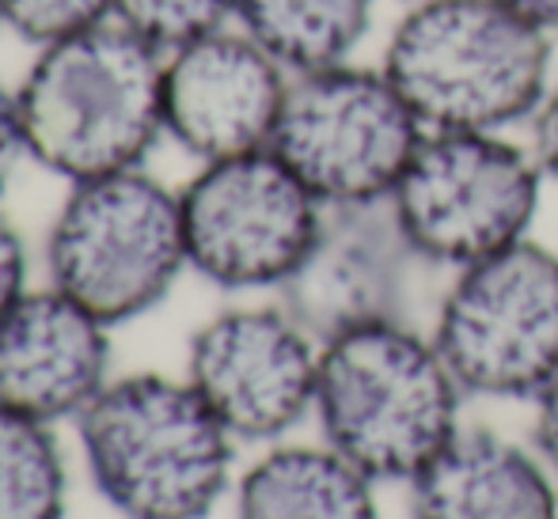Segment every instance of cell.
Masks as SVG:
<instances>
[{"mask_svg": "<svg viewBox=\"0 0 558 519\" xmlns=\"http://www.w3.org/2000/svg\"><path fill=\"white\" fill-rule=\"evenodd\" d=\"M380 69L426 133H506L551 88V35L501 0H411Z\"/></svg>", "mask_w": 558, "mask_h": 519, "instance_id": "6da1fadb", "label": "cell"}, {"mask_svg": "<svg viewBox=\"0 0 558 519\" xmlns=\"http://www.w3.org/2000/svg\"><path fill=\"white\" fill-rule=\"evenodd\" d=\"M460 395L437 342L403 319L319 345V429L373 482H414L460 432Z\"/></svg>", "mask_w": 558, "mask_h": 519, "instance_id": "7a4b0ae2", "label": "cell"}, {"mask_svg": "<svg viewBox=\"0 0 558 519\" xmlns=\"http://www.w3.org/2000/svg\"><path fill=\"white\" fill-rule=\"evenodd\" d=\"M27 156L69 183L133 171L163 133V53L122 23L43 46L15 91Z\"/></svg>", "mask_w": 558, "mask_h": 519, "instance_id": "3957f363", "label": "cell"}, {"mask_svg": "<svg viewBox=\"0 0 558 519\" xmlns=\"http://www.w3.org/2000/svg\"><path fill=\"white\" fill-rule=\"evenodd\" d=\"M99 493L125 519H206L232 467V432L191 383L125 375L81 413Z\"/></svg>", "mask_w": 558, "mask_h": 519, "instance_id": "277c9868", "label": "cell"}, {"mask_svg": "<svg viewBox=\"0 0 558 519\" xmlns=\"http://www.w3.org/2000/svg\"><path fill=\"white\" fill-rule=\"evenodd\" d=\"M46 258L53 288L99 322L118 326L137 319L191 265L179 194L137 168L73 183L53 220Z\"/></svg>", "mask_w": 558, "mask_h": 519, "instance_id": "5b68a950", "label": "cell"}, {"mask_svg": "<svg viewBox=\"0 0 558 519\" xmlns=\"http://www.w3.org/2000/svg\"><path fill=\"white\" fill-rule=\"evenodd\" d=\"M426 125L384 69L342 61L289 81L270 152L324 206L388 201Z\"/></svg>", "mask_w": 558, "mask_h": 519, "instance_id": "8992f818", "label": "cell"}, {"mask_svg": "<svg viewBox=\"0 0 558 519\" xmlns=\"http://www.w3.org/2000/svg\"><path fill=\"white\" fill-rule=\"evenodd\" d=\"M544 171L506 133H426L388 206L414 258L475 265L529 239Z\"/></svg>", "mask_w": 558, "mask_h": 519, "instance_id": "52a82bcc", "label": "cell"}, {"mask_svg": "<svg viewBox=\"0 0 558 519\" xmlns=\"http://www.w3.org/2000/svg\"><path fill=\"white\" fill-rule=\"evenodd\" d=\"M434 342L463 395L536 398L558 375V258L524 239L463 265Z\"/></svg>", "mask_w": 558, "mask_h": 519, "instance_id": "ba28073f", "label": "cell"}, {"mask_svg": "<svg viewBox=\"0 0 558 519\" xmlns=\"http://www.w3.org/2000/svg\"><path fill=\"white\" fill-rule=\"evenodd\" d=\"M179 206L186 262L221 288H281L308 258L327 212L270 148L206 163Z\"/></svg>", "mask_w": 558, "mask_h": 519, "instance_id": "9c48e42d", "label": "cell"}, {"mask_svg": "<svg viewBox=\"0 0 558 519\" xmlns=\"http://www.w3.org/2000/svg\"><path fill=\"white\" fill-rule=\"evenodd\" d=\"M319 342L286 308H240L191 342V383L240 440H274L316 410Z\"/></svg>", "mask_w": 558, "mask_h": 519, "instance_id": "30bf717a", "label": "cell"}, {"mask_svg": "<svg viewBox=\"0 0 558 519\" xmlns=\"http://www.w3.org/2000/svg\"><path fill=\"white\" fill-rule=\"evenodd\" d=\"M289 73L247 35L217 30L163 58V129L202 163L270 148Z\"/></svg>", "mask_w": 558, "mask_h": 519, "instance_id": "8fae6325", "label": "cell"}, {"mask_svg": "<svg viewBox=\"0 0 558 519\" xmlns=\"http://www.w3.org/2000/svg\"><path fill=\"white\" fill-rule=\"evenodd\" d=\"M411 258L388 201L327 206L308 258L281 285L286 311L319 345L345 330L399 319Z\"/></svg>", "mask_w": 558, "mask_h": 519, "instance_id": "7c38bea8", "label": "cell"}, {"mask_svg": "<svg viewBox=\"0 0 558 519\" xmlns=\"http://www.w3.org/2000/svg\"><path fill=\"white\" fill-rule=\"evenodd\" d=\"M107 322L61 288L27 293L0 319V406L35 421L84 413L107 387Z\"/></svg>", "mask_w": 558, "mask_h": 519, "instance_id": "4fadbf2b", "label": "cell"}, {"mask_svg": "<svg viewBox=\"0 0 558 519\" xmlns=\"http://www.w3.org/2000/svg\"><path fill=\"white\" fill-rule=\"evenodd\" d=\"M414 519H558L547 470L513 440L456 432L411 482Z\"/></svg>", "mask_w": 558, "mask_h": 519, "instance_id": "5bb4252c", "label": "cell"}, {"mask_svg": "<svg viewBox=\"0 0 558 519\" xmlns=\"http://www.w3.org/2000/svg\"><path fill=\"white\" fill-rule=\"evenodd\" d=\"M240 519H380L373 478L335 447H278L243 474Z\"/></svg>", "mask_w": 558, "mask_h": 519, "instance_id": "9a60e30c", "label": "cell"}, {"mask_svg": "<svg viewBox=\"0 0 558 519\" xmlns=\"http://www.w3.org/2000/svg\"><path fill=\"white\" fill-rule=\"evenodd\" d=\"M376 0H240L251 38L286 73H316L350 61L373 23Z\"/></svg>", "mask_w": 558, "mask_h": 519, "instance_id": "2e32d148", "label": "cell"}, {"mask_svg": "<svg viewBox=\"0 0 558 519\" xmlns=\"http://www.w3.org/2000/svg\"><path fill=\"white\" fill-rule=\"evenodd\" d=\"M65 516V462L46 421L0 406V519Z\"/></svg>", "mask_w": 558, "mask_h": 519, "instance_id": "e0dca14e", "label": "cell"}, {"mask_svg": "<svg viewBox=\"0 0 558 519\" xmlns=\"http://www.w3.org/2000/svg\"><path fill=\"white\" fill-rule=\"evenodd\" d=\"M240 15V0H114V20L160 53L228 30Z\"/></svg>", "mask_w": 558, "mask_h": 519, "instance_id": "ac0fdd59", "label": "cell"}, {"mask_svg": "<svg viewBox=\"0 0 558 519\" xmlns=\"http://www.w3.org/2000/svg\"><path fill=\"white\" fill-rule=\"evenodd\" d=\"M114 20V0H0V23L35 46L65 42Z\"/></svg>", "mask_w": 558, "mask_h": 519, "instance_id": "d6986e66", "label": "cell"}, {"mask_svg": "<svg viewBox=\"0 0 558 519\" xmlns=\"http://www.w3.org/2000/svg\"><path fill=\"white\" fill-rule=\"evenodd\" d=\"M27 296V250L23 239L4 217H0V319Z\"/></svg>", "mask_w": 558, "mask_h": 519, "instance_id": "ffe728a7", "label": "cell"}, {"mask_svg": "<svg viewBox=\"0 0 558 519\" xmlns=\"http://www.w3.org/2000/svg\"><path fill=\"white\" fill-rule=\"evenodd\" d=\"M532 156H536L544 178H555L558 183V81L547 88L544 103L532 114Z\"/></svg>", "mask_w": 558, "mask_h": 519, "instance_id": "44dd1931", "label": "cell"}, {"mask_svg": "<svg viewBox=\"0 0 558 519\" xmlns=\"http://www.w3.org/2000/svg\"><path fill=\"white\" fill-rule=\"evenodd\" d=\"M20 156H27V140H23V122H20V103H15V91L0 88V186L12 178Z\"/></svg>", "mask_w": 558, "mask_h": 519, "instance_id": "7402d4cb", "label": "cell"}, {"mask_svg": "<svg viewBox=\"0 0 558 519\" xmlns=\"http://www.w3.org/2000/svg\"><path fill=\"white\" fill-rule=\"evenodd\" d=\"M536 447L547 467L558 470V375L536 395Z\"/></svg>", "mask_w": 558, "mask_h": 519, "instance_id": "603a6c76", "label": "cell"}, {"mask_svg": "<svg viewBox=\"0 0 558 519\" xmlns=\"http://www.w3.org/2000/svg\"><path fill=\"white\" fill-rule=\"evenodd\" d=\"M501 4L532 20L536 27H544L547 35H558V0H501Z\"/></svg>", "mask_w": 558, "mask_h": 519, "instance_id": "cb8c5ba5", "label": "cell"}]
</instances>
